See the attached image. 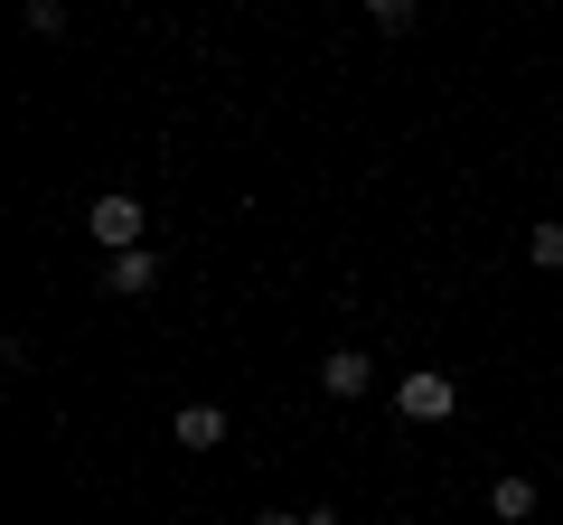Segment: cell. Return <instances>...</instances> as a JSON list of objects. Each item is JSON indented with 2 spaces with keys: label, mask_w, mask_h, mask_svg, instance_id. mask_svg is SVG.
Returning <instances> with one entry per match:
<instances>
[{
  "label": "cell",
  "mask_w": 563,
  "mask_h": 525,
  "mask_svg": "<svg viewBox=\"0 0 563 525\" xmlns=\"http://www.w3.org/2000/svg\"><path fill=\"white\" fill-rule=\"evenodd\" d=\"M366 384H376V366H366L357 347H329V357H320V394H329V404H357Z\"/></svg>",
  "instance_id": "obj_4"
},
{
  "label": "cell",
  "mask_w": 563,
  "mask_h": 525,
  "mask_svg": "<svg viewBox=\"0 0 563 525\" xmlns=\"http://www.w3.org/2000/svg\"><path fill=\"white\" fill-rule=\"evenodd\" d=\"M141 225H151V216H141V198H122V188H103V198L85 206V235H95L103 254H132V244H141Z\"/></svg>",
  "instance_id": "obj_1"
},
{
  "label": "cell",
  "mask_w": 563,
  "mask_h": 525,
  "mask_svg": "<svg viewBox=\"0 0 563 525\" xmlns=\"http://www.w3.org/2000/svg\"><path fill=\"white\" fill-rule=\"evenodd\" d=\"M526 254H536V262H544V272H563V216H544V225H536V235H526Z\"/></svg>",
  "instance_id": "obj_7"
},
{
  "label": "cell",
  "mask_w": 563,
  "mask_h": 525,
  "mask_svg": "<svg viewBox=\"0 0 563 525\" xmlns=\"http://www.w3.org/2000/svg\"><path fill=\"white\" fill-rule=\"evenodd\" d=\"M254 525H310V516H254Z\"/></svg>",
  "instance_id": "obj_10"
},
{
  "label": "cell",
  "mask_w": 563,
  "mask_h": 525,
  "mask_svg": "<svg viewBox=\"0 0 563 525\" xmlns=\"http://www.w3.org/2000/svg\"><path fill=\"white\" fill-rule=\"evenodd\" d=\"M103 291H113V301H151V291H161V254H151V244L113 254V262H103Z\"/></svg>",
  "instance_id": "obj_3"
},
{
  "label": "cell",
  "mask_w": 563,
  "mask_h": 525,
  "mask_svg": "<svg viewBox=\"0 0 563 525\" xmlns=\"http://www.w3.org/2000/svg\"><path fill=\"white\" fill-rule=\"evenodd\" d=\"M169 432H179L188 450H217V442H225V413H217V404H179V423H169Z\"/></svg>",
  "instance_id": "obj_5"
},
{
  "label": "cell",
  "mask_w": 563,
  "mask_h": 525,
  "mask_svg": "<svg viewBox=\"0 0 563 525\" xmlns=\"http://www.w3.org/2000/svg\"><path fill=\"white\" fill-rule=\"evenodd\" d=\"M488 516H498V525H517V516H536V479H517V469H507V479L488 488Z\"/></svg>",
  "instance_id": "obj_6"
},
{
  "label": "cell",
  "mask_w": 563,
  "mask_h": 525,
  "mask_svg": "<svg viewBox=\"0 0 563 525\" xmlns=\"http://www.w3.org/2000/svg\"><path fill=\"white\" fill-rule=\"evenodd\" d=\"M413 10H422V0H366V20H376V29H413Z\"/></svg>",
  "instance_id": "obj_8"
},
{
  "label": "cell",
  "mask_w": 563,
  "mask_h": 525,
  "mask_svg": "<svg viewBox=\"0 0 563 525\" xmlns=\"http://www.w3.org/2000/svg\"><path fill=\"white\" fill-rule=\"evenodd\" d=\"M395 413H404V423H451V413H461V384L422 366V376H404V384H395Z\"/></svg>",
  "instance_id": "obj_2"
},
{
  "label": "cell",
  "mask_w": 563,
  "mask_h": 525,
  "mask_svg": "<svg viewBox=\"0 0 563 525\" xmlns=\"http://www.w3.org/2000/svg\"><path fill=\"white\" fill-rule=\"evenodd\" d=\"M29 29L38 38H66V0H29Z\"/></svg>",
  "instance_id": "obj_9"
}]
</instances>
